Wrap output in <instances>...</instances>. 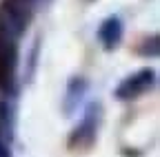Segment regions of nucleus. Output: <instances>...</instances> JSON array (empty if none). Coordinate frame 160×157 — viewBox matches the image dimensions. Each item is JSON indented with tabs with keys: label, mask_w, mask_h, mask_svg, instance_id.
<instances>
[{
	"label": "nucleus",
	"mask_w": 160,
	"mask_h": 157,
	"mask_svg": "<svg viewBox=\"0 0 160 157\" xmlns=\"http://www.w3.org/2000/svg\"><path fill=\"white\" fill-rule=\"evenodd\" d=\"M100 35H102V40L107 44H113L120 38V22H118V18H109V20L102 25V29H100Z\"/></svg>",
	"instance_id": "1"
}]
</instances>
